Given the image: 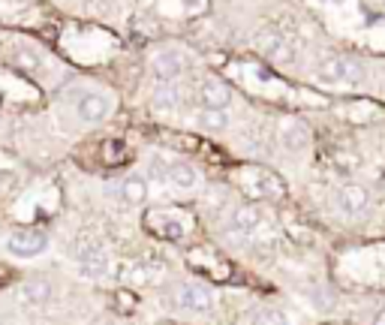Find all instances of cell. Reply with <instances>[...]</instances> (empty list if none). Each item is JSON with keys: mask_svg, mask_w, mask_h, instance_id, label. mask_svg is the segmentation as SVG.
Returning <instances> with one entry per match:
<instances>
[{"mask_svg": "<svg viewBox=\"0 0 385 325\" xmlns=\"http://www.w3.org/2000/svg\"><path fill=\"white\" fill-rule=\"evenodd\" d=\"M316 81L319 85H362L364 70L346 57H325L316 66Z\"/></svg>", "mask_w": 385, "mask_h": 325, "instance_id": "obj_1", "label": "cell"}, {"mask_svg": "<svg viewBox=\"0 0 385 325\" xmlns=\"http://www.w3.org/2000/svg\"><path fill=\"white\" fill-rule=\"evenodd\" d=\"M76 262H79V271L85 274V277H103V274L109 271V253H105V247L96 244V241H81Z\"/></svg>", "mask_w": 385, "mask_h": 325, "instance_id": "obj_2", "label": "cell"}, {"mask_svg": "<svg viewBox=\"0 0 385 325\" xmlns=\"http://www.w3.org/2000/svg\"><path fill=\"white\" fill-rule=\"evenodd\" d=\"M48 247V235L39 229H28V232H15V235L6 241V250L12 256H21V259H30V256L43 253Z\"/></svg>", "mask_w": 385, "mask_h": 325, "instance_id": "obj_3", "label": "cell"}, {"mask_svg": "<svg viewBox=\"0 0 385 325\" xmlns=\"http://www.w3.org/2000/svg\"><path fill=\"white\" fill-rule=\"evenodd\" d=\"M109 112H112V99L103 90H91V94H85L76 103V115L85 124H100V121H105Z\"/></svg>", "mask_w": 385, "mask_h": 325, "instance_id": "obj_4", "label": "cell"}, {"mask_svg": "<svg viewBox=\"0 0 385 325\" xmlns=\"http://www.w3.org/2000/svg\"><path fill=\"white\" fill-rule=\"evenodd\" d=\"M367 205H371V193L362 184H346L337 196V208L343 217H362L367 211Z\"/></svg>", "mask_w": 385, "mask_h": 325, "instance_id": "obj_5", "label": "cell"}, {"mask_svg": "<svg viewBox=\"0 0 385 325\" xmlns=\"http://www.w3.org/2000/svg\"><path fill=\"white\" fill-rule=\"evenodd\" d=\"M151 70H154V76H157V81H175L184 70V55L175 52V48L157 52L151 61Z\"/></svg>", "mask_w": 385, "mask_h": 325, "instance_id": "obj_6", "label": "cell"}, {"mask_svg": "<svg viewBox=\"0 0 385 325\" xmlns=\"http://www.w3.org/2000/svg\"><path fill=\"white\" fill-rule=\"evenodd\" d=\"M256 43H259V52L265 55L268 61H277V63H289L292 61V48L277 30H262L256 37Z\"/></svg>", "mask_w": 385, "mask_h": 325, "instance_id": "obj_7", "label": "cell"}, {"mask_svg": "<svg viewBox=\"0 0 385 325\" xmlns=\"http://www.w3.org/2000/svg\"><path fill=\"white\" fill-rule=\"evenodd\" d=\"M247 178H250L247 190H250L253 196H262V199H277V196H283V181L277 178V175L265 172V169H253V172H247Z\"/></svg>", "mask_w": 385, "mask_h": 325, "instance_id": "obj_8", "label": "cell"}, {"mask_svg": "<svg viewBox=\"0 0 385 325\" xmlns=\"http://www.w3.org/2000/svg\"><path fill=\"white\" fill-rule=\"evenodd\" d=\"M211 302H214V293H211L208 283H202V280L184 283V289H181V304L187 307V311L202 313V311H208V307H211Z\"/></svg>", "mask_w": 385, "mask_h": 325, "instance_id": "obj_9", "label": "cell"}, {"mask_svg": "<svg viewBox=\"0 0 385 325\" xmlns=\"http://www.w3.org/2000/svg\"><path fill=\"white\" fill-rule=\"evenodd\" d=\"M199 97H202L205 108H226L232 103V90H229V85L220 79H205L199 88Z\"/></svg>", "mask_w": 385, "mask_h": 325, "instance_id": "obj_10", "label": "cell"}, {"mask_svg": "<svg viewBox=\"0 0 385 325\" xmlns=\"http://www.w3.org/2000/svg\"><path fill=\"white\" fill-rule=\"evenodd\" d=\"M259 226H262V214L250 205L235 208L232 220H229V232H232V235H256Z\"/></svg>", "mask_w": 385, "mask_h": 325, "instance_id": "obj_11", "label": "cell"}, {"mask_svg": "<svg viewBox=\"0 0 385 325\" xmlns=\"http://www.w3.org/2000/svg\"><path fill=\"white\" fill-rule=\"evenodd\" d=\"M181 88L175 85V81H160V88L154 90V106L160 108V112H175L178 106H181Z\"/></svg>", "mask_w": 385, "mask_h": 325, "instance_id": "obj_12", "label": "cell"}, {"mask_svg": "<svg viewBox=\"0 0 385 325\" xmlns=\"http://www.w3.org/2000/svg\"><path fill=\"white\" fill-rule=\"evenodd\" d=\"M166 184L175 190H193L196 187V169L190 163H171L166 172Z\"/></svg>", "mask_w": 385, "mask_h": 325, "instance_id": "obj_13", "label": "cell"}, {"mask_svg": "<svg viewBox=\"0 0 385 325\" xmlns=\"http://www.w3.org/2000/svg\"><path fill=\"white\" fill-rule=\"evenodd\" d=\"M121 199H124L127 205H142L145 199H147L145 178H138V175H129V178L121 181Z\"/></svg>", "mask_w": 385, "mask_h": 325, "instance_id": "obj_14", "label": "cell"}, {"mask_svg": "<svg viewBox=\"0 0 385 325\" xmlns=\"http://www.w3.org/2000/svg\"><path fill=\"white\" fill-rule=\"evenodd\" d=\"M280 136H283V145L289 148V151H298V148L307 145V127L301 121H283Z\"/></svg>", "mask_w": 385, "mask_h": 325, "instance_id": "obj_15", "label": "cell"}, {"mask_svg": "<svg viewBox=\"0 0 385 325\" xmlns=\"http://www.w3.org/2000/svg\"><path fill=\"white\" fill-rule=\"evenodd\" d=\"M199 124H202L205 130L223 132L229 127V115H226V108H205V112L199 115Z\"/></svg>", "mask_w": 385, "mask_h": 325, "instance_id": "obj_16", "label": "cell"}, {"mask_svg": "<svg viewBox=\"0 0 385 325\" xmlns=\"http://www.w3.org/2000/svg\"><path fill=\"white\" fill-rule=\"evenodd\" d=\"M253 325H292V322H289V316H286L283 311L268 307V311H262L256 319H253Z\"/></svg>", "mask_w": 385, "mask_h": 325, "instance_id": "obj_17", "label": "cell"}, {"mask_svg": "<svg viewBox=\"0 0 385 325\" xmlns=\"http://www.w3.org/2000/svg\"><path fill=\"white\" fill-rule=\"evenodd\" d=\"M48 298V283H28V286H24V302L28 304H39V302H45Z\"/></svg>", "mask_w": 385, "mask_h": 325, "instance_id": "obj_18", "label": "cell"}, {"mask_svg": "<svg viewBox=\"0 0 385 325\" xmlns=\"http://www.w3.org/2000/svg\"><path fill=\"white\" fill-rule=\"evenodd\" d=\"M12 61H15V63H21V70H37V66H39V57L28 55V52H15V55H12Z\"/></svg>", "mask_w": 385, "mask_h": 325, "instance_id": "obj_19", "label": "cell"}, {"mask_svg": "<svg viewBox=\"0 0 385 325\" xmlns=\"http://www.w3.org/2000/svg\"><path fill=\"white\" fill-rule=\"evenodd\" d=\"M0 184H15V175H10V172H0ZM3 190V187H0Z\"/></svg>", "mask_w": 385, "mask_h": 325, "instance_id": "obj_20", "label": "cell"}, {"mask_svg": "<svg viewBox=\"0 0 385 325\" xmlns=\"http://www.w3.org/2000/svg\"><path fill=\"white\" fill-rule=\"evenodd\" d=\"M373 325H385V307H379V311L373 313Z\"/></svg>", "mask_w": 385, "mask_h": 325, "instance_id": "obj_21", "label": "cell"}]
</instances>
